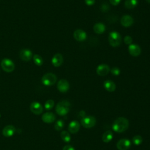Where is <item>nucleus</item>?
I'll return each instance as SVG.
<instances>
[{
	"mask_svg": "<svg viewBox=\"0 0 150 150\" xmlns=\"http://www.w3.org/2000/svg\"><path fill=\"white\" fill-rule=\"evenodd\" d=\"M129 126L128 120L124 117H118L113 122L112 125V129L118 133L125 131Z\"/></svg>",
	"mask_w": 150,
	"mask_h": 150,
	"instance_id": "1",
	"label": "nucleus"
},
{
	"mask_svg": "<svg viewBox=\"0 0 150 150\" xmlns=\"http://www.w3.org/2000/svg\"><path fill=\"white\" fill-rule=\"evenodd\" d=\"M70 104L67 100H62L59 102L56 107V113L61 116L66 115L70 110Z\"/></svg>",
	"mask_w": 150,
	"mask_h": 150,
	"instance_id": "2",
	"label": "nucleus"
},
{
	"mask_svg": "<svg viewBox=\"0 0 150 150\" xmlns=\"http://www.w3.org/2000/svg\"><path fill=\"white\" fill-rule=\"evenodd\" d=\"M108 42L110 45L112 47H117L120 46L121 43V35L116 31L110 32L108 36Z\"/></svg>",
	"mask_w": 150,
	"mask_h": 150,
	"instance_id": "3",
	"label": "nucleus"
},
{
	"mask_svg": "<svg viewBox=\"0 0 150 150\" xmlns=\"http://www.w3.org/2000/svg\"><path fill=\"white\" fill-rule=\"evenodd\" d=\"M56 81L57 77L52 73H47L45 74L41 79L42 83L46 86H52L55 84Z\"/></svg>",
	"mask_w": 150,
	"mask_h": 150,
	"instance_id": "4",
	"label": "nucleus"
},
{
	"mask_svg": "<svg viewBox=\"0 0 150 150\" xmlns=\"http://www.w3.org/2000/svg\"><path fill=\"white\" fill-rule=\"evenodd\" d=\"M96 124V119L93 115L85 116L81 120V125L86 128H91Z\"/></svg>",
	"mask_w": 150,
	"mask_h": 150,
	"instance_id": "5",
	"label": "nucleus"
},
{
	"mask_svg": "<svg viewBox=\"0 0 150 150\" xmlns=\"http://www.w3.org/2000/svg\"><path fill=\"white\" fill-rule=\"evenodd\" d=\"M1 66L2 69L7 73H11L15 69L14 63L8 58L3 59L1 62Z\"/></svg>",
	"mask_w": 150,
	"mask_h": 150,
	"instance_id": "6",
	"label": "nucleus"
},
{
	"mask_svg": "<svg viewBox=\"0 0 150 150\" xmlns=\"http://www.w3.org/2000/svg\"><path fill=\"white\" fill-rule=\"evenodd\" d=\"M131 145V141L127 138L121 139L117 143V148L118 150H128Z\"/></svg>",
	"mask_w": 150,
	"mask_h": 150,
	"instance_id": "7",
	"label": "nucleus"
},
{
	"mask_svg": "<svg viewBox=\"0 0 150 150\" xmlns=\"http://www.w3.org/2000/svg\"><path fill=\"white\" fill-rule=\"evenodd\" d=\"M19 57L22 60L28 62L32 58L33 53L29 49H23L19 52Z\"/></svg>",
	"mask_w": 150,
	"mask_h": 150,
	"instance_id": "8",
	"label": "nucleus"
},
{
	"mask_svg": "<svg viewBox=\"0 0 150 150\" xmlns=\"http://www.w3.org/2000/svg\"><path fill=\"white\" fill-rule=\"evenodd\" d=\"M70 87V84L68 81L65 79L60 80L57 84V88L58 90L61 93L67 92Z\"/></svg>",
	"mask_w": 150,
	"mask_h": 150,
	"instance_id": "9",
	"label": "nucleus"
},
{
	"mask_svg": "<svg viewBox=\"0 0 150 150\" xmlns=\"http://www.w3.org/2000/svg\"><path fill=\"white\" fill-rule=\"evenodd\" d=\"M110 71V67L106 64H99L96 69V73L98 76H104L108 74Z\"/></svg>",
	"mask_w": 150,
	"mask_h": 150,
	"instance_id": "10",
	"label": "nucleus"
},
{
	"mask_svg": "<svg viewBox=\"0 0 150 150\" xmlns=\"http://www.w3.org/2000/svg\"><path fill=\"white\" fill-rule=\"evenodd\" d=\"M30 110L33 114L39 115L43 112V107L41 104L37 101L32 102L30 105Z\"/></svg>",
	"mask_w": 150,
	"mask_h": 150,
	"instance_id": "11",
	"label": "nucleus"
},
{
	"mask_svg": "<svg viewBox=\"0 0 150 150\" xmlns=\"http://www.w3.org/2000/svg\"><path fill=\"white\" fill-rule=\"evenodd\" d=\"M128 52L129 53L134 57L138 56L141 52V49L139 46H138L137 44L135 43H132L129 45H128Z\"/></svg>",
	"mask_w": 150,
	"mask_h": 150,
	"instance_id": "12",
	"label": "nucleus"
},
{
	"mask_svg": "<svg viewBox=\"0 0 150 150\" xmlns=\"http://www.w3.org/2000/svg\"><path fill=\"white\" fill-rule=\"evenodd\" d=\"M121 25L125 28H128L132 26L134 23V19L131 15H125L121 17L120 20Z\"/></svg>",
	"mask_w": 150,
	"mask_h": 150,
	"instance_id": "13",
	"label": "nucleus"
},
{
	"mask_svg": "<svg viewBox=\"0 0 150 150\" xmlns=\"http://www.w3.org/2000/svg\"><path fill=\"white\" fill-rule=\"evenodd\" d=\"M73 37L76 40L82 42L86 39L87 34L86 32L82 29H77L73 33Z\"/></svg>",
	"mask_w": 150,
	"mask_h": 150,
	"instance_id": "14",
	"label": "nucleus"
},
{
	"mask_svg": "<svg viewBox=\"0 0 150 150\" xmlns=\"http://www.w3.org/2000/svg\"><path fill=\"white\" fill-rule=\"evenodd\" d=\"M52 63L54 67H59L60 66L63 62V57L62 54L57 53H56L52 59Z\"/></svg>",
	"mask_w": 150,
	"mask_h": 150,
	"instance_id": "15",
	"label": "nucleus"
},
{
	"mask_svg": "<svg viewBox=\"0 0 150 150\" xmlns=\"http://www.w3.org/2000/svg\"><path fill=\"white\" fill-rule=\"evenodd\" d=\"M56 119L55 115L52 112H47L44 113L42 116V121L45 123H52Z\"/></svg>",
	"mask_w": 150,
	"mask_h": 150,
	"instance_id": "16",
	"label": "nucleus"
},
{
	"mask_svg": "<svg viewBox=\"0 0 150 150\" xmlns=\"http://www.w3.org/2000/svg\"><path fill=\"white\" fill-rule=\"evenodd\" d=\"M80 128V125L77 121L74 120L71 121L68 126V130L71 134L77 133Z\"/></svg>",
	"mask_w": 150,
	"mask_h": 150,
	"instance_id": "17",
	"label": "nucleus"
},
{
	"mask_svg": "<svg viewBox=\"0 0 150 150\" xmlns=\"http://www.w3.org/2000/svg\"><path fill=\"white\" fill-rule=\"evenodd\" d=\"M16 129L14 126L12 125H8L5 126L2 130V134L6 137H12L15 132Z\"/></svg>",
	"mask_w": 150,
	"mask_h": 150,
	"instance_id": "18",
	"label": "nucleus"
},
{
	"mask_svg": "<svg viewBox=\"0 0 150 150\" xmlns=\"http://www.w3.org/2000/svg\"><path fill=\"white\" fill-rule=\"evenodd\" d=\"M103 85H104V88L109 92H113L115 90L116 85L115 83L112 80H105L104 82Z\"/></svg>",
	"mask_w": 150,
	"mask_h": 150,
	"instance_id": "19",
	"label": "nucleus"
},
{
	"mask_svg": "<svg viewBox=\"0 0 150 150\" xmlns=\"http://www.w3.org/2000/svg\"><path fill=\"white\" fill-rule=\"evenodd\" d=\"M93 30L94 32L97 34H102L105 30V26L103 23H96L93 26Z\"/></svg>",
	"mask_w": 150,
	"mask_h": 150,
	"instance_id": "20",
	"label": "nucleus"
},
{
	"mask_svg": "<svg viewBox=\"0 0 150 150\" xmlns=\"http://www.w3.org/2000/svg\"><path fill=\"white\" fill-rule=\"evenodd\" d=\"M112 138H113V134H112V131L108 130V131H105V132H104V134H103L102 141L104 142L108 143L112 140Z\"/></svg>",
	"mask_w": 150,
	"mask_h": 150,
	"instance_id": "21",
	"label": "nucleus"
},
{
	"mask_svg": "<svg viewBox=\"0 0 150 150\" xmlns=\"http://www.w3.org/2000/svg\"><path fill=\"white\" fill-rule=\"evenodd\" d=\"M138 4L137 0H125L124 5L127 9H131L134 8Z\"/></svg>",
	"mask_w": 150,
	"mask_h": 150,
	"instance_id": "22",
	"label": "nucleus"
},
{
	"mask_svg": "<svg viewBox=\"0 0 150 150\" xmlns=\"http://www.w3.org/2000/svg\"><path fill=\"white\" fill-rule=\"evenodd\" d=\"M60 137L65 142H69L71 140L70 134L66 131H63L60 133Z\"/></svg>",
	"mask_w": 150,
	"mask_h": 150,
	"instance_id": "23",
	"label": "nucleus"
},
{
	"mask_svg": "<svg viewBox=\"0 0 150 150\" xmlns=\"http://www.w3.org/2000/svg\"><path fill=\"white\" fill-rule=\"evenodd\" d=\"M33 60L34 63L38 66L42 65L43 63L42 57L40 55L37 54H35L33 56Z\"/></svg>",
	"mask_w": 150,
	"mask_h": 150,
	"instance_id": "24",
	"label": "nucleus"
},
{
	"mask_svg": "<svg viewBox=\"0 0 150 150\" xmlns=\"http://www.w3.org/2000/svg\"><path fill=\"white\" fill-rule=\"evenodd\" d=\"M143 141V139L142 138V137L139 135H135L133 138H132V142L135 145H139L140 144H142Z\"/></svg>",
	"mask_w": 150,
	"mask_h": 150,
	"instance_id": "25",
	"label": "nucleus"
},
{
	"mask_svg": "<svg viewBox=\"0 0 150 150\" xmlns=\"http://www.w3.org/2000/svg\"><path fill=\"white\" fill-rule=\"evenodd\" d=\"M64 124L63 121L62 120H59L55 122L54 128L56 131H60L64 127Z\"/></svg>",
	"mask_w": 150,
	"mask_h": 150,
	"instance_id": "26",
	"label": "nucleus"
},
{
	"mask_svg": "<svg viewBox=\"0 0 150 150\" xmlns=\"http://www.w3.org/2000/svg\"><path fill=\"white\" fill-rule=\"evenodd\" d=\"M54 105V102L53 100H47L46 102H45V108L46 110H51L53 106Z\"/></svg>",
	"mask_w": 150,
	"mask_h": 150,
	"instance_id": "27",
	"label": "nucleus"
},
{
	"mask_svg": "<svg viewBox=\"0 0 150 150\" xmlns=\"http://www.w3.org/2000/svg\"><path fill=\"white\" fill-rule=\"evenodd\" d=\"M111 73L114 76H118L120 74V69L117 67H114L110 69Z\"/></svg>",
	"mask_w": 150,
	"mask_h": 150,
	"instance_id": "28",
	"label": "nucleus"
},
{
	"mask_svg": "<svg viewBox=\"0 0 150 150\" xmlns=\"http://www.w3.org/2000/svg\"><path fill=\"white\" fill-rule=\"evenodd\" d=\"M124 43L126 45H129L132 44V38L130 36H129V35H126L124 37Z\"/></svg>",
	"mask_w": 150,
	"mask_h": 150,
	"instance_id": "29",
	"label": "nucleus"
},
{
	"mask_svg": "<svg viewBox=\"0 0 150 150\" xmlns=\"http://www.w3.org/2000/svg\"><path fill=\"white\" fill-rule=\"evenodd\" d=\"M109 1L111 5L114 6H117L120 3L121 0H109Z\"/></svg>",
	"mask_w": 150,
	"mask_h": 150,
	"instance_id": "30",
	"label": "nucleus"
},
{
	"mask_svg": "<svg viewBox=\"0 0 150 150\" xmlns=\"http://www.w3.org/2000/svg\"><path fill=\"white\" fill-rule=\"evenodd\" d=\"M101 9L103 12L107 11L109 9V6H108L107 4H103L102 6H101Z\"/></svg>",
	"mask_w": 150,
	"mask_h": 150,
	"instance_id": "31",
	"label": "nucleus"
},
{
	"mask_svg": "<svg viewBox=\"0 0 150 150\" xmlns=\"http://www.w3.org/2000/svg\"><path fill=\"white\" fill-rule=\"evenodd\" d=\"M84 1L87 5L91 6V5H93L95 3L96 0H84Z\"/></svg>",
	"mask_w": 150,
	"mask_h": 150,
	"instance_id": "32",
	"label": "nucleus"
},
{
	"mask_svg": "<svg viewBox=\"0 0 150 150\" xmlns=\"http://www.w3.org/2000/svg\"><path fill=\"white\" fill-rule=\"evenodd\" d=\"M63 150H75L73 146H72L71 145H65L63 148Z\"/></svg>",
	"mask_w": 150,
	"mask_h": 150,
	"instance_id": "33",
	"label": "nucleus"
},
{
	"mask_svg": "<svg viewBox=\"0 0 150 150\" xmlns=\"http://www.w3.org/2000/svg\"><path fill=\"white\" fill-rule=\"evenodd\" d=\"M85 115H86V112L82 110V111H80V112H79V116L83 118L84 117H85Z\"/></svg>",
	"mask_w": 150,
	"mask_h": 150,
	"instance_id": "34",
	"label": "nucleus"
},
{
	"mask_svg": "<svg viewBox=\"0 0 150 150\" xmlns=\"http://www.w3.org/2000/svg\"><path fill=\"white\" fill-rule=\"evenodd\" d=\"M148 3H149L150 4V0H146Z\"/></svg>",
	"mask_w": 150,
	"mask_h": 150,
	"instance_id": "35",
	"label": "nucleus"
},
{
	"mask_svg": "<svg viewBox=\"0 0 150 150\" xmlns=\"http://www.w3.org/2000/svg\"><path fill=\"white\" fill-rule=\"evenodd\" d=\"M0 118H1V114H0Z\"/></svg>",
	"mask_w": 150,
	"mask_h": 150,
	"instance_id": "36",
	"label": "nucleus"
}]
</instances>
